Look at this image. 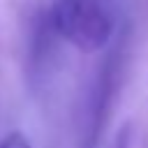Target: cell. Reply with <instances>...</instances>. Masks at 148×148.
Masks as SVG:
<instances>
[{
    "label": "cell",
    "mask_w": 148,
    "mask_h": 148,
    "mask_svg": "<svg viewBox=\"0 0 148 148\" xmlns=\"http://www.w3.org/2000/svg\"><path fill=\"white\" fill-rule=\"evenodd\" d=\"M53 30L79 51L106 49L118 32V0H53Z\"/></svg>",
    "instance_id": "cell-1"
},
{
    "label": "cell",
    "mask_w": 148,
    "mask_h": 148,
    "mask_svg": "<svg viewBox=\"0 0 148 148\" xmlns=\"http://www.w3.org/2000/svg\"><path fill=\"white\" fill-rule=\"evenodd\" d=\"M130 146H132V125L127 123V125H123L118 130V134L113 136L109 148H130Z\"/></svg>",
    "instance_id": "cell-4"
},
{
    "label": "cell",
    "mask_w": 148,
    "mask_h": 148,
    "mask_svg": "<svg viewBox=\"0 0 148 148\" xmlns=\"http://www.w3.org/2000/svg\"><path fill=\"white\" fill-rule=\"evenodd\" d=\"M123 62H125V42H116L88 83L86 99L81 106L76 148H97L102 130H104V120L109 116L111 102L120 83Z\"/></svg>",
    "instance_id": "cell-2"
},
{
    "label": "cell",
    "mask_w": 148,
    "mask_h": 148,
    "mask_svg": "<svg viewBox=\"0 0 148 148\" xmlns=\"http://www.w3.org/2000/svg\"><path fill=\"white\" fill-rule=\"evenodd\" d=\"M0 148H32V143L28 141L25 134L21 132H9L0 139Z\"/></svg>",
    "instance_id": "cell-3"
}]
</instances>
